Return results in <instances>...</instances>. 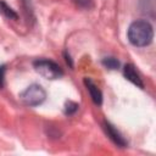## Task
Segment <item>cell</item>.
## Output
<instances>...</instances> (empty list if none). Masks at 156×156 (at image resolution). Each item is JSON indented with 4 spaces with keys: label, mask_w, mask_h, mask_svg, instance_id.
Listing matches in <instances>:
<instances>
[{
    "label": "cell",
    "mask_w": 156,
    "mask_h": 156,
    "mask_svg": "<svg viewBox=\"0 0 156 156\" xmlns=\"http://www.w3.org/2000/svg\"><path fill=\"white\" fill-rule=\"evenodd\" d=\"M33 65H34L35 71L46 79H57V78L62 77V74H63L60 66L50 60L40 58V60L34 61Z\"/></svg>",
    "instance_id": "cell-3"
},
{
    "label": "cell",
    "mask_w": 156,
    "mask_h": 156,
    "mask_svg": "<svg viewBox=\"0 0 156 156\" xmlns=\"http://www.w3.org/2000/svg\"><path fill=\"white\" fill-rule=\"evenodd\" d=\"M79 7H82V9H91L93 6H94V4H93V1L91 0H73Z\"/></svg>",
    "instance_id": "cell-10"
},
{
    "label": "cell",
    "mask_w": 156,
    "mask_h": 156,
    "mask_svg": "<svg viewBox=\"0 0 156 156\" xmlns=\"http://www.w3.org/2000/svg\"><path fill=\"white\" fill-rule=\"evenodd\" d=\"M77 110H78V104H76V102H73V101L66 102V106H65V113H66V115H72V113H74Z\"/></svg>",
    "instance_id": "cell-9"
},
{
    "label": "cell",
    "mask_w": 156,
    "mask_h": 156,
    "mask_svg": "<svg viewBox=\"0 0 156 156\" xmlns=\"http://www.w3.org/2000/svg\"><path fill=\"white\" fill-rule=\"evenodd\" d=\"M127 35L130 44H133L134 46L143 48V46H147L152 41L154 29L147 21L138 20L129 26Z\"/></svg>",
    "instance_id": "cell-1"
},
{
    "label": "cell",
    "mask_w": 156,
    "mask_h": 156,
    "mask_svg": "<svg viewBox=\"0 0 156 156\" xmlns=\"http://www.w3.org/2000/svg\"><path fill=\"white\" fill-rule=\"evenodd\" d=\"M5 66H0V88L4 87V79H5Z\"/></svg>",
    "instance_id": "cell-11"
},
{
    "label": "cell",
    "mask_w": 156,
    "mask_h": 156,
    "mask_svg": "<svg viewBox=\"0 0 156 156\" xmlns=\"http://www.w3.org/2000/svg\"><path fill=\"white\" fill-rule=\"evenodd\" d=\"M123 73H124V77H126L129 82H132L134 85H136V87L140 88V89L144 88V83H143V80H141V78H140V76H139V73L136 72V69H135V67H134L133 65H130V63L126 65L124 68H123Z\"/></svg>",
    "instance_id": "cell-5"
},
{
    "label": "cell",
    "mask_w": 156,
    "mask_h": 156,
    "mask_svg": "<svg viewBox=\"0 0 156 156\" xmlns=\"http://www.w3.org/2000/svg\"><path fill=\"white\" fill-rule=\"evenodd\" d=\"M104 130H105V133L107 134V136L117 145V146H121V147H124L126 145H127V141L124 140V138L122 136V134L110 123V122H104Z\"/></svg>",
    "instance_id": "cell-4"
},
{
    "label": "cell",
    "mask_w": 156,
    "mask_h": 156,
    "mask_svg": "<svg viewBox=\"0 0 156 156\" xmlns=\"http://www.w3.org/2000/svg\"><path fill=\"white\" fill-rule=\"evenodd\" d=\"M0 12H1V1H0Z\"/></svg>",
    "instance_id": "cell-12"
},
{
    "label": "cell",
    "mask_w": 156,
    "mask_h": 156,
    "mask_svg": "<svg viewBox=\"0 0 156 156\" xmlns=\"http://www.w3.org/2000/svg\"><path fill=\"white\" fill-rule=\"evenodd\" d=\"M102 65L105 67H107L108 69H117L119 66V62L113 57H105L102 60Z\"/></svg>",
    "instance_id": "cell-8"
},
{
    "label": "cell",
    "mask_w": 156,
    "mask_h": 156,
    "mask_svg": "<svg viewBox=\"0 0 156 156\" xmlns=\"http://www.w3.org/2000/svg\"><path fill=\"white\" fill-rule=\"evenodd\" d=\"M141 12L154 17L155 15V0H140Z\"/></svg>",
    "instance_id": "cell-7"
},
{
    "label": "cell",
    "mask_w": 156,
    "mask_h": 156,
    "mask_svg": "<svg viewBox=\"0 0 156 156\" xmlns=\"http://www.w3.org/2000/svg\"><path fill=\"white\" fill-rule=\"evenodd\" d=\"M84 84H85V87H87V89H88V91H89V94H90V98H91V100L94 101V104L101 105V102H102V94H101L100 89H99V88L94 84V82H93L91 79H89V78H85V79H84Z\"/></svg>",
    "instance_id": "cell-6"
},
{
    "label": "cell",
    "mask_w": 156,
    "mask_h": 156,
    "mask_svg": "<svg viewBox=\"0 0 156 156\" xmlns=\"http://www.w3.org/2000/svg\"><path fill=\"white\" fill-rule=\"evenodd\" d=\"M45 98L46 93L39 84H30L20 94L21 101L27 106H38L44 102Z\"/></svg>",
    "instance_id": "cell-2"
}]
</instances>
